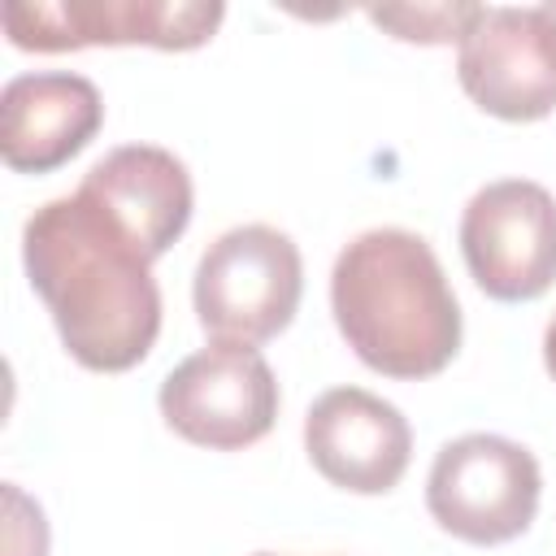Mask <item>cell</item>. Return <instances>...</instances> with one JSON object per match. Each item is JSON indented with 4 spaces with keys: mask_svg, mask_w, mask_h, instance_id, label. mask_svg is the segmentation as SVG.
I'll use <instances>...</instances> for the list:
<instances>
[{
    "mask_svg": "<svg viewBox=\"0 0 556 556\" xmlns=\"http://www.w3.org/2000/svg\"><path fill=\"white\" fill-rule=\"evenodd\" d=\"M22 265L83 369L126 374L152 352L161 334L152 261L91 195L39 204L22 226Z\"/></svg>",
    "mask_w": 556,
    "mask_h": 556,
    "instance_id": "obj_1",
    "label": "cell"
},
{
    "mask_svg": "<svg viewBox=\"0 0 556 556\" xmlns=\"http://www.w3.org/2000/svg\"><path fill=\"white\" fill-rule=\"evenodd\" d=\"M343 343L382 378H434L460 352V304L434 248L404 226L361 230L330 269Z\"/></svg>",
    "mask_w": 556,
    "mask_h": 556,
    "instance_id": "obj_2",
    "label": "cell"
},
{
    "mask_svg": "<svg viewBox=\"0 0 556 556\" xmlns=\"http://www.w3.org/2000/svg\"><path fill=\"white\" fill-rule=\"evenodd\" d=\"M304 295V261L291 235L265 222L217 235L191 282L195 317L213 339L269 343L282 334Z\"/></svg>",
    "mask_w": 556,
    "mask_h": 556,
    "instance_id": "obj_3",
    "label": "cell"
},
{
    "mask_svg": "<svg viewBox=\"0 0 556 556\" xmlns=\"http://www.w3.org/2000/svg\"><path fill=\"white\" fill-rule=\"evenodd\" d=\"M543 495L539 460L504 434H460L434 452L426 473V508L439 530L473 547H500L530 530Z\"/></svg>",
    "mask_w": 556,
    "mask_h": 556,
    "instance_id": "obj_4",
    "label": "cell"
},
{
    "mask_svg": "<svg viewBox=\"0 0 556 556\" xmlns=\"http://www.w3.org/2000/svg\"><path fill=\"white\" fill-rule=\"evenodd\" d=\"M165 426L208 452H239L261 443L278 421V378L252 343L213 339L178 361L156 391Z\"/></svg>",
    "mask_w": 556,
    "mask_h": 556,
    "instance_id": "obj_5",
    "label": "cell"
},
{
    "mask_svg": "<svg viewBox=\"0 0 556 556\" xmlns=\"http://www.w3.org/2000/svg\"><path fill=\"white\" fill-rule=\"evenodd\" d=\"M226 9L217 0H17L0 9L4 35L22 52H78V48H204Z\"/></svg>",
    "mask_w": 556,
    "mask_h": 556,
    "instance_id": "obj_6",
    "label": "cell"
},
{
    "mask_svg": "<svg viewBox=\"0 0 556 556\" xmlns=\"http://www.w3.org/2000/svg\"><path fill=\"white\" fill-rule=\"evenodd\" d=\"M460 256L482 295L526 304L556 282V195L530 178H500L460 213Z\"/></svg>",
    "mask_w": 556,
    "mask_h": 556,
    "instance_id": "obj_7",
    "label": "cell"
},
{
    "mask_svg": "<svg viewBox=\"0 0 556 556\" xmlns=\"http://www.w3.org/2000/svg\"><path fill=\"white\" fill-rule=\"evenodd\" d=\"M460 91L500 122H543L556 113V35L543 4H482L456 43Z\"/></svg>",
    "mask_w": 556,
    "mask_h": 556,
    "instance_id": "obj_8",
    "label": "cell"
},
{
    "mask_svg": "<svg viewBox=\"0 0 556 556\" xmlns=\"http://www.w3.org/2000/svg\"><path fill=\"white\" fill-rule=\"evenodd\" d=\"M304 452L330 486L387 495L413 460V426L391 400L365 387H330L304 413Z\"/></svg>",
    "mask_w": 556,
    "mask_h": 556,
    "instance_id": "obj_9",
    "label": "cell"
},
{
    "mask_svg": "<svg viewBox=\"0 0 556 556\" xmlns=\"http://www.w3.org/2000/svg\"><path fill=\"white\" fill-rule=\"evenodd\" d=\"M104 126L91 78L70 70L17 74L0 91V156L13 174H52L74 161Z\"/></svg>",
    "mask_w": 556,
    "mask_h": 556,
    "instance_id": "obj_10",
    "label": "cell"
},
{
    "mask_svg": "<svg viewBox=\"0 0 556 556\" xmlns=\"http://www.w3.org/2000/svg\"><path fill=\"white\" fill-rule=\"evenodd\" d=\"M78 191L91 195L148 252V261H161L191 226V174L169 148L156 143H122L104 152L83 174Z\"/></svg>",
    "mask_w": 556,
    "mask_h": 556,
    "instance_id": "obj_11",
    "label": "cell"
},
{
    "mask_svg": "<svg viewBox=\"0 0 556 556\" xmlns=\"http://www.w3.org/2000/svg\"><path fill=\"white\" fill-rule=\"evenodd\" d=\"M365 17L400 43H460L482 17V4H382Z\"/></svg>",
    "mask_w": 556,
    "mask_h": 556,
    "instance_id": "obj_12",
    "label": "cell"
},
{
    "mask_svg": "<svg viewBox=\"0 0 556 556\" xmlns=\"http://www.w3.org/2000/svg\"><path fill=\"white\" fill-rule=\"evenodd\" d=\"M4 508H9V556H48L43 508L30 504L13 482H4Z\"/></svg>",
    "mask_w": 556,
    "mask_h": 556,
    "instance_id": "obj_13",
    "label": "cell"
},
{
    "mask_svg": "<svg viewBox=\"0 0 556 556\" xmlns=\"http://www.w3.org/2000/svg\"><path fill=\"white\" fill-rule=\"evenodd\" d=\"M543 365H547V374H552V382H556V313H552V321H547V330H543Z\"/></svg>",
    "mask_w": 556,
    "mask_h": 556,
    "instance_id": "obj_14",
    "label": "cell"
},
{
    "mask_svg": "<svg viewBox=\"0 0 556 556\" xmlns=\"http://www.w3.org/2000/svg\"><path fill=\"white\" fill-rule=\"evenodd\" d=\"M543 17H547V26H552V35H556V0L543 4Z\"/></svg>",
    "mask_w": 556,
    "mask_h": 556,
    "instance_id": "obj_15",
    "label": "cell"
},
{
    "mask_svg": "<svg viewBox=\"0 0 556 556\" xmlns=\"http://www.w3.org/2000/svg\"><path fill=\"white\" fill-rule=\"evenodd\" d=\"M252 556H278V552H252Z\"/></svg>",
    "mask_w": 556,
    "mask_h": 556,
    "instance_id": "obj_16",
    "label": "cell"
}]
</instances>
